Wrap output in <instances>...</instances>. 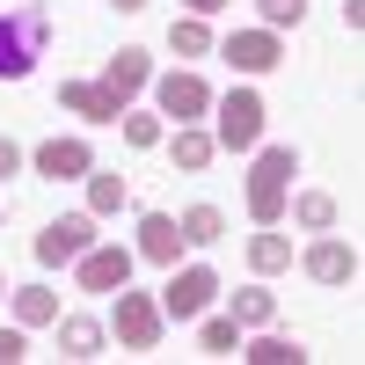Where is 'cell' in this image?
<instances>
[{"label":"cell","instance_id":"obj_1","mask_svg":"<svg viewBox=\"0 0 365 365\" xmlns=\"http://www.w3.org/2000/svg\"><path fill=\"white\" fill-rule=\"evenodd\" d=\"M51 44V8L44 0H0V81H29Z\"/></svg>","mask_w":365,"mask_h":365},{"label":"cell","instance_id":"obj_2","mask_svg":"<svg viewBox=\"0 0 365 365\" xmlns=\"http://www.w3.org/2000/svg\"><path fill=\"white\" fill-rule=\"evenodd\" d=\"M292 175H299V154H292V146H263V154H256V168H249V220H256V227H278V220H285Z\"/></svg>","mask_w":365,"mask_h":365},{"label":"cell","instance_id":"obj_3","mask_svg":"<svg viewBox=\"0 0 365 365\" xmlns=\"http://www.w3.org/2000/svg\"><path fill=\"white\" fill-rule=\"evenodd\" d=\"M110 329H117V344H125V351H154V344H161V329H168V314H161V299H154V292L117 285V314H110Z\"/></svg>","mask_w":365,"mask_h":365},{"label":"cell","instance_id":"obj_4","mask_svg":"<svg viewBox=\"0 0 365 365\" xmlns=\"http://www.w3.org/2000/svg\"><path fill=\"white\" fill-rule=\"evenodd\" d=\"M212 292H220V270L212 263H168V285H161V314L168 322H197L205 307H212Z\"/></svg>","mask_w":365,"mask_h":365},{"label":"cell","instance_id":"obj_5","mask_svg":"<svg viewBox=\"0 0 365 365\" xmlns=\"http://www.w3.org/2000/svg\"><path fill=\"white\" fill-rule=\"evenodd\" d=\"M212 139H220L227 154H249V146L263 139V96H256V88H234V96L220 103V117H212Z\"/></svg>","mask_w":365,"mask_h":365},{"label":"cell","instance_id":"obj_6","mask_svg":"<svg viewBox=\"0 0 365 365\" xmlns=\"http://www.w3.org/2000/svg\"><path fill=\"white\" fill-rule=\"evenodd\" d=\"M88 249H96V212H66V220H51L44 234H37V263L44 270H58V263H81Z\"/></svg>","mask_w":365,"mask_h":365},{"label":"cell","instance_id":"obj_7","mask_svg":"<svg viewBox=\"0 0 365 365\" xmlns=\"http://www.w3.org/2000/svg\"><path fill=\"white\" fill-rule=\"evenodd\" d=\"M146 88H154V110L175 117V125H197V117L212 110V88H205L197 73H154Z\"/></svg>","mask_w":365,"mask_h":365},{"label":"cell","instance_id":"obj_8","mask_svg":"<svg viewBox=\"0 0 365 365\" xmlns=\"http://www.w3.org/2000/svg\"><path fill=\"white\" fill-rule=\"evenodd\" d=\"M132 249H117V241H96L81 263H73V278H81V292H117V285H132Z\"/></svg>","mask_w":365,"mask_h":365},{"label":"cell","instance_id":"obj_9","mask_svg":"<svg viewBox=\"0 0 365 365\" xmlns=\"http://www.w3.org/2000/svg\"><path fill=\"white\" fill-rule=\"evenodd\" d=\"M299 270H307L314 285H351V278H358V249H351V241H336V234L322 227V234L307 241V256H299Z\"/></svg>","mask_w":365,"mask_h":365},{"label":"cell","instance_id":"obj_10","mask_svg":"<svg viewBox=\"0 0 365 365\" xmlns=\"http://www.w3.org/2000/svg\"><path fill=\"white\" fill-rule=\"evenodd\" d=\"M29 168H37V175H51V182H88V168H96V146H88V139H44L37 146V154H29Z\"/></svg>","mask_w":365,"mask_h":365},{"label":"cell","instance_id":"obj_11","mask_svg":"<svg viewBox=\"0 0 365 365\" xmlns=\"http://www.w3.org/2000/svg\"><path fill=\"white\" fill-rule=\"evenodd\" d=\"M58 110L88 117V125H117V117H125V103H117L103 81H58Z\"/></svg>","mask_w":365,"mask_h":365},{"label":"cell","instance_id":"obj_12","mask_svg":"<svg viewBox=\"0 0 365 365\" xmlns=\"http://www.w3.org/2000/svg\"><path fill=\"white\" fill-rule=\"evenodd\" d=\"M227 58H234L241 73H270V66L285 58V44H278V29H234V37H227Z\"/></svg>","mask_w":365,"mask_h":365},{"label":"cell","instance_id":"obj_13","mask_svg":"<svg viewBox=\"0 0 365 365\" xmlns=\"http://www.w3.org/2000/svg\"><path fill=\"white\" fill-rule=\"evenodd\" d=\"M146 81H154V51H139V44H125V51H117L110 66H103V88H110L117 103H132Z\"/></svg>","mask_w":365,"mask_h":365},{"label":"cell","instance_id":"obj_14","mask_svg":"<svg viewBox=\"0 0 365 365\" xmlns=\"http://www.w3.org/2000/svg\"><path fill=\"white\" fill-rule=\"evenodd\" d=\"M132 256H146V263H175L182 256V234H175L168 212H146V220H139V249Z\"/></svg>","mask_w":365,"mask_h":365},{"label":"cell","instance_id":"obj_15","mask_svg":"<svg viewBox=\"0 0 365 365\" xmlns=\"http://www.w3.org/2000/svg\"><path fill=\"white\" fill-rule=\"evenodd\" d=\"M103 344H110V329L96 314H66V322H58V351H66V358H103Z\"/></svg>","mask_w":365,"mask_h":365},{"label":"cell","instance_id":"obj_16","mask_svg":"<svg viewBox=\"0 0 365 365\" xmlns=\"http://www.w3.org/2000/svg\"><path fill=\"white\" fill-rule=\"evenodd\" d=\"M168 154H175V168H182V175H197V168H212V154H220V139H212L205 125H175Z\"/></svg>","mask_w":365,"mask_h":365},{"label":"cell","instance_id":"obj_17","mask_svg":"<svg viewBox=\"0 0 365 365\" xmlns=\"http://www.w3.org/2000/svg\"><path fill=\"white\" fill-rule=\"evenodd\" d=\"M8 299H15V322H22V329L58 322V292H51V285H8Z\"/></svg>","mask_w":365,"mask_h":365},{"label":"cell","instance_id":"obj_18","mask_svg":"<svg viewBox=\"0 0 365 365\" xmlns=\"http://www.w3.org/2000/svg\"><path fill=\"white\" fill-rule=\"evenodd\" d=\"M175 234H182V249H212V241L227 234V212H220V205H190V212L175 220Z\"/></svg>","mask_w":365,"mask_h":365},{"label":"cell","instance_id":"obj_19","mask_svg":"<svg viewBox=\"0 0 365 365\" xmlns=\"http://www.w3.org/2000/svg\"><path fill=\"white\" fill-rule=\"evenodd\" d=\"M249 270H263V278H270V270H292V241L263 227V234L249 241Z\"/></svg>","mask_w":365,"mask_h":365},{"label":"cell","instance_id":"obj_20","mask_svg":"<svg viewBox=\"0 0 365 365\" xmlns=\"http://www.w3.org/2000/svg\"><path fill=\"white\" fill-rule=\"evenodd\" d=\"M241 358L249 365H307V351H299L292 336H256V344H241Z\"/></svg>","mask_w":365,"mask_h":365},{"label":"cell","instance_id":"obj_21","mask_svg":"<svg viewBox=\"0 0 365 365\" xmlns=\"http://www.w3.org/2000/svg\"><path fill=\"white\" fill-rule=\"evenodd\" d=\"M132 190H125V175H103V168H88V212H96V220H110L117 205H125Z\"/></svg>","mask_w":365,"mask_h":365},{"label":"cell","instance_id":"obj_22","mask_svg":"<svg viewBox=\"0 0 365 365\" xmlns=\"http://www.w3.org/2000/svg\"><path fill=\"white\" fill-rule=\"evenodd\" d=\"M285 205H292V220H299V227H314V234H322V227H336V197H329V190H299V197H285Z\"/></svg>","mask_w":365,"mask_h":365},{"label":"cell","instance_id":"obj_23","mask_svg":"<svg viewBox=\"0 0 365 365\" xmlns=\"http://www.w3.org/2000/svg\"><path fill=\"white\" fill-rule=\"evenodd\" d=\"M270 314H278V299H270L263 285H249V292H234V322H241V329H270Z\"/></svg>","mask_w":365,"mask_h":365},{"label":"cell","instance_id":"obj_24","mask_svg":"<svg viewBox=\"0 0 365 365\" xmlns=\"http://www.w3.org/2000/svg\"><path fill=\"white\" fill-rule=\"evenodd\" d=\"M168 44H175V58H205V51H212V29H205V15H182V22L168 29Z\"/></svg>","mask_w":365,"mask_h":365},{"label":"cell","instance_id":"obj_25","mask_svg":"<svg viewBox=\"0 0 365 365\" xmlns=\"http://www.w3.org/2000/svg\"><path fill=\"white\" fill-rule=\"evenodd\" d=\"M197 344H205L212 358H234V351H241V322H234V314H212V322L197 329Z\"/></svg>","mask_w":365,"mask_h":365},{"label":"cell","instance_id":"obj_26","mask_svg":"<svg viewBox=\"0 0 365 365\" xmlns=\"http://www.w3.org/2000/svg\"><path fill=\"white\" fill-rule=\"evenodd\" d=\"M168 139V125H161V110L154 117H139V110H125V146H139V154H146V146H161Z\"/></svg>","mask_w":365,"mask_h":365},{"label":"cell","instance_id":"obj_27","mask_svg":"<svg viewBox=\"0 0 365 365\" xmlns=\"http://www.w3.org/2000/svg\"><path fill=\"white\" fill-rule=\"evenodd\" d=\"M263 8V29H299L307 22V0H256Z\"/></svg>","mask_w":365,"mask_h":365},{"label":"cell","instance_id":"obj_28","mask_svg":"<svg viewBox=\"0 0 365 365\" xmlns=\"http://www.w3.org/2000/svg\"><path fill=\"white\" fill-rule=\"evenodd\" d=\"M29 358V336H22V322L15 329H0V365H22Z\"/></svg>","mask_w":365,"mask_h":365},{"label":"cell","instance_id":"obj_29","mask_svg":"<svg viewBox=\"0 0 365 365\" xmlns=\"http://www.w3.org/2000/svg\"><path fill=\"white\" fill-rule=\"evenodd\" d=\"M15 168H22V146H15V139H0V175H15Z\"/></svg>","mask_w":365,"mask_h":365},{"label":"cell","instance_id":"obj_30","mask_svg":"<svg viewBox=\"0 0 365 365\" xmlns=\"http://www.w3.org/2000/svg\"><path fill=\"white\" fill-rule=\"evenodd\" d=\"M182 8H190V15H220L227 0H182Z\"/></svg>","mask_w":365,"mask_h":365},{"label":"cell","instance_id":"obj_31","mask_svg":"<svg viewBox=\"0 0 365 365\" xmlns=\"http://www.w3.org/2000/svg\"><path fill=\"white\" fill-rule=\"evenodd\" d=\"M117 8H125V15H139V8H146V0H117Z\"/></svg>","mask_w":365,"mask_h":365},{"label":"cell","instance_id":"obj_32","mask_svg":"<svg viewBox=\"0 0 365 365\" xmlns=\"http://www.w3.org/2000/svg\"><path fill=\"white\" fill-rule=\"evenodd\" d=\"M0 292H8V278H0Z\"/></svg>","mask_w":365,"mask_h":365}]
</instances>
